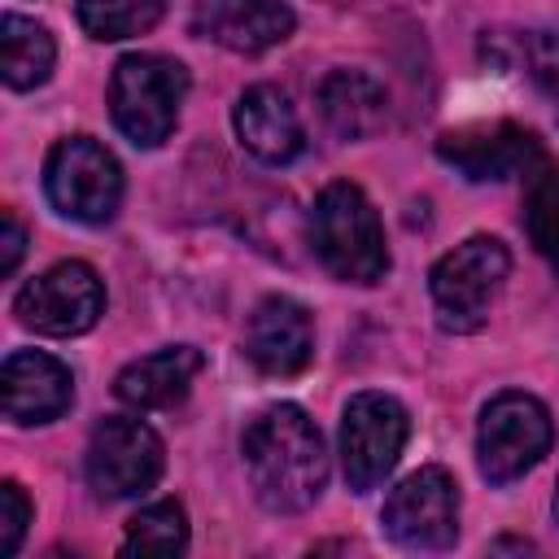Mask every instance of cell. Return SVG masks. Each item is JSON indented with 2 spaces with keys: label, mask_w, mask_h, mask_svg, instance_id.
I'll use <instances>...</instances> for the list:
<instances>
[{
  "label": "cell",
  "mask_w": 559,
  "mask_h": 559,
  "mask_svg": "<svg viewBox=\"0 0 559 559\" xmlns=\"http://www.w3.org/2000/svg\"><path fill=\"white\" fill-rule=\"evenodd\" d=\"M524 231L533 240V249L550 262V271L559 275V166L542 162L528 175V192H524Z\"/></svg>",
  "instance_id": "obj_20"
},
{
  "label": "cell",
  "mask_w": 559,
  "mask_h": 559,
  "mask_svg": "<svg viewBox=\"0 0 559 559\" xmlns=\"http://www.w3.org/2000/svg\"><path fill=\"white\" fill-rule=\"evenodd\" d=\"M380 524L402 550H445L459 537V485L445 467H419L393 485Z\"/></svg>",
  "instance_id": "obj_9"
},
{
  "label": "cell",
  "mask_w": 559,
  "mask_h": 559,
  "mask_svg": "<svg viewBox=\"0 0 559 559\" xmlns=\"http://www.w3.org/2000/svg\"><path fill=\"white\" fill-rule=\"evenodd\" d=\"M44 192L74 223H109L122 205V166L92 135H66L44 162Z\"/></svg>",
  "instance_id": "obj_5"
},
{
  "label": "cell",
  "mask_w": 559,
  "mask_h": 559,
  "mask_svg": "<svg viewBox=\"0 0 559 559\" xmlns=\"http://www.w3.org/2000/svg\"><path fill=\"white\" fill-rule=\"evenodd\" d=\"M183 96H188V70L175 57L131 52L114 66L109 114H114V127L135 148H157L170 140Z\"/></svg>",
  "instance_id": "obj_3"
},
{
  "label": "cell",
  "mask_w": 559,
  "mask_h": 559,
  "mask_svg": "<svg viewBox=\"0 0 559 559\" xmlns=\"http://www.w3.org/2000/svg\"><path fill=\"white\" fill-rule=\"evenodd\" d=\"M550 441H555L550 411L533 393H498L480 411V428H476L480 476L493 485H511L546 459Z\"/></svg>",
  "instance_id": "obj_6"
},
{
  "label": "cell",
  "mask_w": 559,
  "mask_h": 559,
  "mask_svg": "<svg viewBox=\"0 0 559 559\" xmlns=\"http://www.w3.org/2000/svg\"><path fill=\"white\" fill-rule=\"evenodd\" d=\"M555 520H559V489H555Z\"/></svg>",
  "instance_id": "obj_25"
},
{
  "label": "cell",
  "mask_w": 559,
  "mask_h": 559,
  "mask_svg": "<svg viewBox=\"0 0 559 559\" xmlns=\"http://www.w3.org/2000/svg\"><path fill=\"white\" fill-rule=\"evenodd\" d=\"M183 550H188V515L179 502L162 498L127 520L122 555H183Z\"/></svg>",
  "instance_id": "obj_19"
},
{
  "label": "cell",
  "mask_w": 559,
  "mask_h": 559,
  "mask_svg": "<svg viewBox=\"0 0 559 559\" xmlns=\"http://www.w3.org/2000/svg\"><path fill=\"white\" fill-rule=\"evenodd\" d=\"M22 253H26V227L17 223L13 210H4L0 214V275H13Z\"/></svg>",
  "instance_id": "obj_24"
},
{
  "label": "cell",
  "mask_w": 559,
  "mask_h": 559,
  "mask_svg": "<svg viewBox=\"0 0 559 559\" xmlns=\"http://www.w3.org/2000/svg\"><path fill=\"white\" fill-rule=\"evenodd\" d=\"M26 524H31L26 493H22L17 480H4L0 485V555H17V546L26 537Z\"/></svg>",
  "instance_id": "obj_23"
},
{
  "label": "cell",
  "mask_w": 559,
  "mask_h": 559,
  "mask_svg": "<svg viewBox=\"0 0 559 559\" xmlns=\"http://www.w3.org/2000/svg\"><path fill=\"white\" fill-rule=\"evenodd\" d=\"M245 354L262 376H297L314 358V319L293 297H266L245 328Z\"/></svg>",
  "instance_id": "obj_13"
},
{
  "label": "cell",
  "mask_w": 559,
  "mask_h": 559,
  "mask_svg": "<svg viewBox=\"0 0 559 559\" xmlns=\"http://www.w3.org/2000/svg\"><path fill=\"white\" fill-rule=\"evenodd\" d=\"M411 415L393 393H354L341 415V472L354 493L376 489L402 459Z\"/></svg>",
  "instance_id": "obj_7"
},
{
  "label": "cell",
  "mask_w": 559,
  "mask_h": 559,
  "mask_svg": "<svg viewBox=\"0 0 559 559\" xmlns=\"http://www.w3.org/2000/svg\"><path fill=\"white\" fill-rule=\"evenodd\" d=\"M437 157L445 166H454L472 183L511 179V175H524L528 179L546 162L537 135L524 131V127H515V122H476V127L445 131L437 140Z\"/></svg>",
  "instance_id": "obj_11"
},
{
  "label": "cell",
  "mask_w": 559,
  "mask_h": 559,
  "mask_svg": "<svg viewBox=\"0 0 559 559\" xmlns=\"http://www.w3.org/2000/svg\"><path fill=\"white\" fill-rule=\"evenodd\" d=\"M240 454L258 502L275 515H297L314 507L328 485V450L319 424L293 402H275L253 415Z\"/></svg>",
  "instance_id": "obj_1"
},
{
  "label": "cell",
  "mask_w": 559,
  "mask_h": 559,
  "mask_svg": "<svg viewBox=\"0 0 559 559\" xmlns=\"http://www.w3.org/2000/svg\"><path fill=\"white\" fill-rule=\"evenodd\" d=\"M297 17L280 0H197L192 31L227 52H266L293 35Z\"/></svg>",
  "instance_id": "obj_14"
},
{
  "label": "cell",
  "mask_w": 559,
  "mask_h": 559,
  "mask_svg": "<svg viewBox=\"0 0 559 559\" xmlns=\"http://www.w3.org/2000/svg\"><path fill=\"white\" fill-rule=\"evenodd\" d=\"M520 57H524V70L528 79L559 100V31H528L524 44H520Z\"/></svg>",
  "instance_id": "obj_22"
},
{
  "label": "cell",
  "mask_w": 559,
  "mask_h": 559,
  "mask_svg": "<svg viewBox=\"0 0 559 559\" xmlns=\"http://www.w3.org/2000/svg\"><path fill=\"white\" fill-rule=\"evenodd\" d=\"M511 271V253L498 236H467L450 253L437 258L428 275V293L437 306V323L445 332H476L489 319V306Z\"/></svg>",
  "instance_id": "obj_4"
},
{
  "label": "cell",
  "mask_w": 559,
  "mask_h": 559,
  "mask_svg": "<svg viewBox=\"0 0 559 559\" xmlns=\"http://www.w3.org/2000/svg\"><path fill=\"white\" fill-rule=\"evenodd\" d=\"M162 0H79V26L92 39H131L162 22Z\"/></svg>",
  "instance_id": "obj_21"
},
{
  "label": "cell",
  "mask_w": 559,
  "mask_h": 559,
  "mask_svg": "<svg viewBox=\"0 0 559 559\" xmlns=\"http://www.w3.org/2000/svg\"><path fill=\"white\" fill-rule=\"evenodd\" d=\"M52 61H57V44H52L48 26H39L35 17H22V13L0 17V70L13 92L39 87L52 74Z\"/></svg>",
  "instance_id": "obj_18"
},
{
  "label": "cell",
  "mask_w": 559,
  "mask_h": 559,
  "mask_svg": "<svg viewBox=\"0 0 559 559\" xmlns=\"http://www.w3.org/2000/svg\"><path fill=\"white\" fill-rule=\"evenodd\" d=\"M0 397H4V419L13 424L22 428L52 424L74 402V376L66 362H57L44 349H13L0 371Z\"/></svg>",
  "instance_id": "obj_12"
},
{
  "label": "cell",
  "mask_w": 559,
  "mask_h": 559,
  "mask_svg": "<svg viewBox=\"0 0 559 559\" xmlns=\"http://www.w3.org/2000/svg\"><path fill=\"white\" fill-rule=\"evenodd\" d=\"M231 122H236V140L245 144V153H253L266 166H284V162L301 157V148H306L301 118L275 83H253L236 100Z\"/></svg>",
  "instance_id": "obj_15"
},
{
  "label": "cell",
  "mask_w": 559,
  "mask_h": 559,
  "mask_svg": "<svg viewBox=\"0 0 559 559\" xmlns=\"http://www.w3.org/2000/svg\"><path fill=\"white\" fill-rule=\"evenodd\" d=\"M310 240L319 262L345 284H380L389 271L384 227L358 183H328L310 210Z\"/></svg>",
  "instance_id": "obj_2"
},
{
  "label": "cell",
  "mask_w": 559,
  "mask_h": 559,
  "mask_svg": "<svg viewBox=\"0 0 559 559\" xmlns=\"http://www.w3.org/2000/svg\"><path fill=\"white\" fill-rule=\"evenodd\" d=\"M201 367H205V358L197 345H170V349H157V354L127 362L114 380V393L135 411H166V406L188 397Z\"/></svg>",
  "instance_id": "obj_16"
},
{
  "label": "cell",
  "mask_w": 559,
  "mask_h": 559,
  "mask_svg": "<svg viewBox=\"0 0 559 559\" xmlns=\"http://www.w3.org/2000/svg\"><path fill=\"white\" fill-rule=\"evenodd\" d=\"M319 114L336 140H371L389 122V96L362 70H332L319 83Z\"/></svg>",
  "instance_id": "obj_17"
},
{
  "label": "cell",
  "mask_w": 559,
  "mask_h": 559,
  "mask_svg": "<svg viewBox=\"0 0 559 559\" xmlns=\"http://www.w3.org/2000/svg\"><path fill=\"white\" fill-rule=\"evenodd\" d=\"M13 314L44 336H79L105 314V284L87 262H57L17 288Z\"/></svg>",
  "instance_id": "obj_10"
},
{
  "label": "cell",
  "mask_w": 559,
  "mask_h": 559,
  "mask_svg": "<svg viewBox=\"0 0 559 559\" xmlns=\"http://www.w3.org/2000/svg\"><path fill=\"white\" fill-rule=\"evenodd\" d=\"M83 467H87V485L100 498H140L157 485L166 467V450L144 419L109 415L105 424H96Z\"/></svg>",
  "instance_id": "obj_8"
}]
</instances>
